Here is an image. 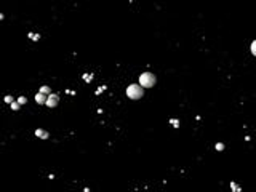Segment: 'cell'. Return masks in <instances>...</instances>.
I'll return each instance as SVG.
<instances>
[{
  "mask_svg": "<svg viewBox=\"0 0 256 192\" xmlns=\"http://www.w3.org/2000/svg\"><path fill=\"white\" fill-rule=\"evenodd\" d=\"M127 96L130 99H141L144 96V88L138 85V83H133V85H130L127 88Z\"/></svg>",
  "mask_w": 256,
  "mask_h": 192,
  "instance_id": "1",
  "label": "cell"
},
{
  "mask_svg": "<svg viewBox=\"0 0 256 192\" xmlns=\"http://www.w3.org/2000/svg\"><path fill=\"white\" fill-rule=\"evenodd\" d=\"M155 82H157V79L152 72H144V74L139 75V83L143 88H152L155 85Z\"/></svg>",
  "mask_w": 256,
  "mask_h": 192,
  "instance_id": "2",
  "label": "cell"
},
{
  "mask_svg": "<svg viewBox=\"0 0 256 192\" xmlns=\"http://www.w3.org/2000/svg\"><path fill=\"white\" fill-rule=\"evenodd\" d=\"M58 103H59V96L56 95V93H51L48 96V99H46V106H48V107H56V106H58Z\"/></svg>",
  "mask_w": 256,
  "mask_h": 192,
  "instance_id": "3",
  "label": "cell"
},
{
  "mask_svg": "<svg viewBox=\"0 0 256 192\" xmlns=\"http://www.w3.org/2000/svg\"><path fill=\"white\" fill-rule=\"evenodd\" d=\"M46 99H48V96L40 93V91L35 95V103H39V104H46Z\"/></svg>",
  "mask_w": 256,
  "mask_h": 192,
  "instance_id": "4",
  "label": "cell"
},
{
  "mask_svg": "<svg viewBox=\"0 0 256 192\" xmlns=\"http://www.w3.org/2000/svg\"><path fill=\"white\" fill-rule=\"evenodd\" d=\"M35 136L37 138H40V139H48V131H45V130H42V128H37L35 130Z\"/></svg>",
  "mask_w": 256,
  "mask_h": 192,
  "instance_id": "5",
  "label": "cell"
},
{
  "mask_svg": "<svg viewBox=\"0 0 256 192\" xmlns=\"http://www.w3.org/2000/svg\"><path fill=\"white\" fill-rule=\"evenodd\" d=\"M82 79H83L85 83H90V82L93 80V74H88V72H87V74H83V75H82Z\"/></svg>",
  "mask_w": 256,
  "mask_h": 192,
  "instance_id": "6",
  "label": "cell"
},
{
  "mask_svg": "<svg viewBox=\"0 0 256 192\" xmlns=\"http://www.w3.org/2000/svg\"><path fill=\"white\" fill-rule=\"evenodd\" d=\"M40 93H43V95H46V96H50V95H51V90H50V87L43 85V87L40 88Z\"/></svg>",
  "mask_w": 256,
  "mask_h": 192,
  "instance_id": "7",
  "label": "cell"
},
{
  "mask_svg": "<svg viewBox=\"0 0 256 192\" xmlns=\"http://www.w3.org/2000/svg\"><path fill=\"white\" fill-rule=\"evenodd\" d=\"M231 189H232L234 192H240V190H242V187H240L239 184H237V182H234V181L231 182Z\"/></svg>",
  "mask_w": 256,
  "mask_h": 192,
  "instance_id": "8",
  "label": "cell"
},
{
  "mask_svg": "<svg viewBox=\"0 0 256 192\" xmlns=\"http://www.w3.org/2000/svg\"><path fill=\"white\" fill-rule=\"evenodd\" d=\"M27 37H29V39H32V40H39V39H40V34H34V32H29V34H27Z\"/></svg>",
  "mask_w": 256,
  "mask_h": 192,
  "instance_id": "9",
  "label": "cell"
},
{
  "mask_svg": "<svg viewBox=\"0 0 256 192\" xmlns=\"http://www.w3.org/2000/svg\"><path fill=\"white\" fill-rule=\"evenodd\" d=\"M250 50H251V54H253V56H256V40H253V42H251Z\"/></svg>",
  "mask_w": 256,
  "mask_h": 192,
  "instance_id": "10",
  "label": "cell"
},
{
  "mask_svg": "<svg viewBox=\"0 0 256 192\" xmlns=\"http://www.w3.org/2000/svg\"><path fill=\"white\" fill-rule=\"evenodd\" d=\"M170 125L175 126V128H179V120L178 118H171V120H170Z\"/></svg>",
  "mask_w": 256,
  "mask_h": 192,
  "instance_id": "11",
  "label": "cell"
},
{
  "mask_svg": "<svg viewBox=\"0 0 256 192\" xmlns=\"http://www.w3.org/2000/svg\"><path fill=\"white\" fill-rule=\"evenodd\" d=\"M10 106H11V109H13V111H19V106H21V104L18 103V101H15V103H11Z\"/></svg>",
  "mask_w": 256,
  "mask_h": 192,
  "instance_id": "12",
  "label": "cell"
},
{
  "mask_svg": "<svg viewBox=\"0 0 256 192\" xmlns=\"http://www.w3.org/2000/svg\"><path fill=\"white\" fill-rule=\"evenodd\" d=\"M3 99H5V103H8V104H11V103H15V99H13V96H10V95H6V96H5Z\"/></svg>",
  "mask_w": 256,
  "mask_h": 192,
  "instance_id": "13",
  "label": "cell"
},
{
  "mask_svg": "<svg viewBox=\"0 0 256 192\" xmlns=\"http://www.w3.org/2000/svg\"><path fill=\"white\" fill-rule=\"evenodd\" d=\"M16 101L19 103V104H26V103H27V98H26V96H19V98L16 99Z\"/></svg>",
  "mask_w": 256,
  "mask_h": 192,
  "instance_id": "14",
  "label": "cell"
},
{
  "mask_svg": "<svg viewBox=\"0 0 256 192\" xmlns=\"http://www.w3.org/2000/svg\"><path fill=\"white\" fill-rule=\"evenodd\" d=\"M216 151H224V144L223 143H218L216 144Z\"/></svg>",
  "mask_w": 256,
  "mask_h": 192,
  "instance_id": "15",
  "label": "cell"
},
{
  "mask_svg": "<svg viewBox=\"0 0 256 192\" xmlns=\"http://www.w3.org/2000/svg\"><path fill=\"white\" fill-rule=\"evenodd\" d=\"M106 90V85H102V87H98V90H96V95H99V93H102V91Z\"/></svg>",
  "mask_w": 256,
  "mask_h": 192,
  "instance_id": "16",
  "label": "cell"
}]
</instances>
